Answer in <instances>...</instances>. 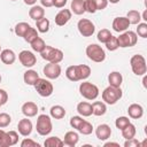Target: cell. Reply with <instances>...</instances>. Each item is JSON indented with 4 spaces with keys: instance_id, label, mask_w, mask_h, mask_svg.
Returning <instances> with one entry per match:
<instances>
[{
    "instance_id": "obj_1",
    "label": "cell",
    "mask_w": 147,
    "mask_h": 147,
    "mask_svg": "<svg viewBox=\"0 0 147 147\" xmlns=\"http://www.w3.org/2000/svg\"><path fill=\"white\" fill-rule=\"evenodd\" d=\"M91 75V68L86 64H76L70 65L65 70V76L71 82H78L87 79Z\"/></svg>"
},
{
    "instance_id": "obj_57",
    "label": "cell",
    "mask_w": 147,
    "mask_h": 147,
    "mask_svg": "<svg viewBox=\"0 0 147 147\" xmlns=\"http://www.w3.org/2000/svg\"><path fill=\"white\" fill-rule=\"evenodd\" d=\"M0 107H1V105H0Z\"/></svg>"
},
{
    "instance_id": "obj_14",
    "label": "cell",
    "mask_w": 147,
    "mask_h": 147,
    "mask_svg": "<svg viewBox=\"0 0 147 147\" xmlns=\"http://www.w3.org/2000/svg\"><path fill=\"white\" fill-rule=\"evenodd\" d=\"M111 26H113V30L116 31V32H124V31H126L129 29L130 22H129V20L126 17H123V16L115 17L114 21H113Z\"/></svg>"
},
{
    "instance_id": "obj_40",
    "label": "cell",
    "mask_w": 147,
    "mask_h": 147,
    "mask_svg": "<svg viewBox=\"0 0 147 147\" xmlns=\"http://www.w3.org/2000/svg\"><path fill=\"white\" fill-rule=\"evenodd\" d=\"M129 123H130V119H129V117H125V116L117 117L116 121H115V125L118 130H123Z\"/></svg>"
},
{
    "instance_id": "obj_12",
    "label": "cell",
    "mask_w": 147,
    "mask_h": 147,
    "mask_svg": "<svg viewBox=\"0 0 147 147\" xmlns=\"http://www.w3.org/2000/svg\"><path fill=\"white\" fill-rule=\"evenodd\" d=\"M61 71H62V69H61V65L59 63H49V62L42 69L44 75L48 79H56V78H59L60 75H61Z\"/></svg>"
},
{
    "instance_id": "obj_48",
    "label": "cell",
    "mask_w": 147,
    "mask_h": 147,
    "mask_svg": "<svg viewBox=\"0 0 147 147\" xmlns=\"http://www.w3.org/2000/svg\"><path fill=\"white\" fill-rule=\"evenodd\" d=\"M68 0H53V6L56 8H63L67 5Z\"/></svg>"
},
{
    "instance_id": "obj_52",
    "label": "cell",
    "mask_w": 147,
    "mask_h": 147,
    "mask_svg": "<svg viewBox=\"0 0 147 147\" xmlns=\"http://www.w3.org/2000/svg\"><path fill=\"white\" fill-rule=\"evenodd\" d=\"M141 20H144L145 22L147 21V11H146V10L142 13V15H141Z\"/></svg>"
},
{
    "instance_id": "obj_37",
    "label": "cell",
    "mask_w": 147,
    "mask_h": 147,
    "mask_svg": "<svg viewBox=\"0 0 147 147\" xmlns=\"http://www.w3.org/2000/svg\"><path fill=\"white\" fill-rule=\"evenodd\" d=\"M105 45H106V47H107V49L108 51H110V52H113V51H116L117 48H118V41H117V37H115V36H111L106 42H105Z\"/></svg>"
},
{
    "instance_id": "obj_9",
    "label": "cell",
    "mask_w": 147,
    "mask_h": 147,
    "mask_svg": "<svg viewBox=\"0 0 147 147\" xmlns=\"http://www.w3.org/2000/svg\"><path fill=\"white\" fill-rule=\"evenodd\" d=\"M117 41H118V47L125 48V47H132L137 44L138 41V36L136 32L133 31H124L123 33L119 34V37H117Z\"/></svg>"
},
{
    "instance_id": "obj_54",
    "label": "cell",
    "mask_w": 147,
    "mask_h": 147,
    "mask_svg": "<svg viewBox=\"0 0 147 147\" xmlns=\"http://www.w3.org/2000/svg\"><path fill=\"white\" fill-rule=\"evenodd\" d=\"M0 83H1V75H0Z\"/></svg>"
},
{
    "instance_id": "obj_26",
    "label": "cell",
    "mask_w": 147,
    "mask_h": 147,
    "mask_svg": "<svg viewBox=\"0 0 147 147\" xmlns=\"http://www.w3.org/2000/svg\"><path fill=\"white\" fill-rule=\"evenodd\" d=\"M107 111L106 103L103 101H94L92 103V114L95 116H102Z\"/></svg>"
},
{
    "instance_id": "obj_49",
    "label": "cell",
    "mask_w": 147,
    "mask_h": 147,
    "mask_svg": "<svg viewBox=\"0 0 147 147\" xmlns=\"http://www.w3.org/2000/svg\"><path fill=\"white\" fill-rule=\"evenodd\" d=\"M40 3H41L42 7H47V8H49V7L53 6V0H40Z\"/></svg>"
},
{
    "instance_id": "obj_2",
    "label": "cell",
    "mask_w": 147,
    "mask_h": 147,
    "mask_svg": "<svg viewBox=\"0 0 147 147\" xmlns=\"http://www.w3.org/2000/svg\"><path fill=\"white\" fill-rule=\"evenodd\" d=\"M122 95H123V92L121 87H114L109 85L102 92V101L107 105H115L117 101H119Z\"/></svg>"
},
{
    "instance_id": "obj_28",
    "label": "cell",
    "mask_w": 147,
    "mask_h": 147,
    "mask_svg": "<svg viewBox=\"0 0 147 147\" xmlns=\"http://www.w3.org/2000/svg\"><path fill=\"white\" fill-rule=\"evenodd\" d=\"M71 11L75 15H82L85 13V8H84V0H72L71 1V7H70Z\"/></svg>"
},
{
    "instance_id": "obj_4",
    "label": "cell",
    "mask_w": 147,
    "mask_h": 147,
    "mask_svg": "<svg viewBox=\"0 0 147 147\" xmlns=\"http://www.w3.org/2000/svg\"><path fill=\"white\" fill-rule=\"evenodd\" d=\"M86 55L91 61L96 62V63H101L106 59L105 49L101 46H99L98 44H90L86 47Z\"/></svg>"
},
{
    "instance_id": "obj_23",
    "label": "cell",
    "mask_w": 147,
    "mask_h": 147,
    "mask_svg": "<svg viewBox=\"0 0 147 147\" xmlns=\"http://www.w3.org/2000/svg\"><path fill=\"white\" fill-rule=\"evenodd\" d=\"M29 16L30 18L34 20V21H38L42 17H45V9L42 6H32L29 10Z\"/></svg>"
},
{
    "instance_id": "obj_25",
    "label": "cell",
    "mask_w": 147,
    "mask_h": 147,
    "mask_svg": "<svg viewBox=\"0 0 147 147\" xmlns=\"http://www.w3.org/2000/svg\"><path fill=\"white\" fill-rule=\"evenodd\" d=\"M39 78V75L36 70H32V69H29L24 72L23 75V80L26 85H34V83L37 82V79Z\"/></svg>"
},
{
    "instance_id": "obj_34",
    "label": "cell",
    "mask_w": 147,
    "mask_h": 147,
    "mask_svg": "<svg viewBox=\"0 0 147 147\" xmlns=\"http://www.w3.org/2000/svg\"><path fill=\"white\" fill-rule=\"evenodd\" d=\"M45 147H62L63 140H61L59 137H49L44 142Z\"/></svg>"
},
{
    "instance_id": "obj_16",
    "label": "cell",
    "mask_w": 147,
    "mask_h": 147,
    "mask_svg": "<svg viewBox=\"0 0 147 147\" xmlns=\"http://www.w3.org/2000/svg\"><path fill=\"white\" fill-rule=\"evenodd\" d=\"M71 18V10L69 9H61L56 15H55V24L59 26L65 25Z\"/></svg>"
},
{
    "instance_id": "obj_32",
    "label": "cell",
    "mask_w": 147,
    "mask_h": 147,
    "mask_svg": "<svg viewBox=\"0 0 147 147\" xmlns=\"http://www.w3.org/2000/svg\"><path fill=\"white\" fill-rule=\"evenodd\" d=\"M30 45H31V48H32L34 52H38V53H41V52L45 49V47H46V42H45L44 39L40 38L39 36H38L32 42H30Z\"/></svg>"
},
{
    "instance_id": "obj_53",
    "label": "cell",
    "mask_w": 147,
    "mask_h": 147,
    "mask_svg": "<svg viewBox=\"0 0 147 147\" xmlns=\"http://www.w3.org/2000/svg\"><path fill=\"white\" fill-rule=\"evenodd\" d=\"M121 0H108V2H110V3H117V2H119Z\"/></svg>"
},
{
    "instance_id": "obj_5",
    "label": "cell",
    "mask_w": 147,
    "mask_h": 147,
    "mask_svg": "<svg viewBox=\"0 0 147 147\" xmlns=\"http://www.w3.org/2000/svg\"><path fill=\"white\" fill-rule=\"evenodd\" d=\"M36 130L40 136H48L52 130H53V125H52V119L51 116L46 115V114H41L38 116L37 118V124H36Z\"/></svg>"
},
{
    "instance_id": "obj_42",
    "label": "cell",
    "mask_w": 147,
    "mask_h": 147,
    "mask_svg": "<svg viewBox=\"0 0 147 147\" xmlns=\"http://www.w3.org/2000/svg\"><path fill=\"white\" fill-rule=\"evenodd\" d=\"M84 8H85V11L90 14H94L96 11V6L93 0H84Z\"/></svg>"
},
{
    "instance_id": "obj_27",
    "label": "cell",
    "mask_w": 147,
    "mask_h": 147,
    "mask_svg": "<svg viewBox=\"0 0 147 147\" xmlns=\"http://www.w3.org/2000/svg\"><path fill=\"white\" fill-rule=\"evenodd\" d=\"M49 115H51V117H53L55 119H61L65 116V109L60 105H55L51 108Z\"/></svg>"
},
{
    "instance_id": "obj_19",
    "label": "cell",
    "mask_w": 147,
    "mask_h": 147,
    "mask_svg": "<svg viewBox=\"0 0 147 147\" xmlns=\"http://www.w3.org/2000/svg\"><path fill=\"white\" fill-rule=\"evenodd\" d=\"M0 60L2 63L7 64V65H10L15 62L16 60V54L14 53V51L9 49V48H6V49H2L0 52Z\"/></svg>"
},
{
    "instance_id": "obj_38",
    "label": "cell",
    "mask_w": 147,
    "mask_h": 147,
    "mask_svg": "<svg viewBox=\"0 0 147 147\" xmlns=\"http://www.w3.org/2000/svg\"><path fill=\"white\" fill-rule=\"evenodd\" d=\"M113 34L110 33V31L108 30V29H101L99 32H98V40L100 41V42H106L110 37H111Z\"/></svg>"
},
{
    "instance_id": "obj_50",
    "label": "cell",
    "mask_w": 147,
    "mask_h": 147,
    "mask_svg": "<svg viewBox=\"0 0 147 147\" xmlns=\"http://www.w3.org/2000/svg\"><path fill=\"white\" fill-rule=\"evenodd\" d=\"M103 146H105V147H108V146H116V147H119V144H118V142H106Z\"/></svg>"
},
{
    "instance_id": "obj_10",
    "label": "cell",
    "mask_w": 147,
    "mask_h": 147,
    "mask_svg": "<svg viewBox=\"0 0 147 147\" xmlns=\"http://www.w3.org/2000/svg\"><path fill=\"white\" fill-rule=\"evenodd\" d=\"M18 141V133L16 131L6 132L0 130V147H10L16 145Z\"/></svg>"
},
{
    "instance_id": "obj_39",
    "label": "cell",
    "mask_w": 147,
    "mask_h": 147,
    "mask_svg": "<svg viewBox=\"0 0 147 147\" xmlns=\"http://www.w3.org/2000/svg\"><path fill=\"white\" fill-rule=\"evenodd\" d=\"M11 122V117L7 113H0V129L7 127Z\"/></svg>"
},
{
    "instance_id": "obj_8",
    "label": "cell",
    "mask_w": 147,
    "mask_h": 147,
    "mask_svg": "<svg viewBox=\"0 0 147 147\" xmlns=\"http://www.w3.org/2000/svg\"><path fill=\"white\" fill-rule=\"evenodd\" d=\"M33 86H34L37 93L40 96H44V98L51 96L53 94V91H54L53 84L49 80L45 79V78H38Z\"/></svg>"
},
{
    "instance_id": "obj_35",
    "label": "cell",
    "mask_w": 147,
    "mask_h": 147,
    "mask_svg": "<svg viewBox=\"0 0 147 147\" xmlns=\"http://www.w3.org/2000/svg\"><path fill=\"white\" fill-rule=\"evenodd\" d=\"M77 131H78L79 133L84 134V136H88V134H91V133L93 132V125H92L90 122H87V121L84 119Z\"/></svg>"
},
{
    "instance_id": "obj_11",
    "label": "cell",
    "mask_w": 147,
    "mask_h": 147,
    "mask_svg": "<svg viewBox=\"0 0 147 147\" xmlns=\"http://www.w3.org/2000/svg\"><path fill=\"white\" fill-rule=\"evenodd\" d=\"M77 28L79 33L83 37H92L94 31H95V26L92 23V21L87 20V18H82L78 21L77 23Z\"/></svg>"
},
{
    "instance_id": "obj_6",
    "label": "cell",
    "mask_w": 147,
    "mask_h": 147,
    "mask_svg": "<svg viewBox=\"0 0 147 147\" xmlns=\"http://www.w3.org/2000/svg\"><path fill=\"white\" fill-rule=\"evenodd\" d=\"M130 65L136 76H144L147 71L146 60L140 54H136L130 59Z\"/></svg>"
},
{
    "instance_id": "obj_20",
    "label": "cell",
    "mask_w": 147,
    "mask_h": 147,
    "mask_svg": "<svg viewBox=\"0 0 147 147\" xmlns=\"http://www.w3.org/2000/svg\"><path fill=\"white\" fill-rule=\"evenodd\" d=\"M127 114H129V116H130L131 118H133V119H139V118H141L142 115H144V108H142V106L139 105V103H132V105H130L129 108H127Z\"/></svg>"
},
{
    "instance_id": "obj_33",
    "label": "cell",
    "mask_w": 147,
    "mask_h": 147,
    "mask_svg": "<svg viewBox=\"0 0 147 147\" xmlns=\"http://www.w3.org/2000/svg\"><path fill=\"white\" fill-rule=\"evenodd\" d=\"M36 26H37V31L41 32V33H46L49 30V21L45 17L36 21Z\"/></svg>"
},
{
    "instance_id": "obj_45",
    "label": "cell",
    "mask_w": 147,
    "mask_h": 147,
    "mask_svg": "<svg viewBox=\"0 0 147 147\" xmlns=\"http://www.w3.org/2000/svg\"><path fill=\"white\" fill-rule=\"evenodd\" d=\"M139 146H141V144H140L139 140L136 139V138L127 139V140L124 142V147H139Z\"/></svg>"
},
{
    "instance_id": "obj_56",
    "label": "cell",
    "mask_w": 147,
    "mask_h": 147,
    "mask_svg": "<svg viewBox=\"0 0 147 147\" xmlns=\"http://www.w3.org/2000/svg\"><path fill=\"white\" fill-rule=\"evenodd\" d=\"M10 1H16V0H10Z\"/></svg>"
},
{
    "instance_id": "obj_30",
    "label": "cell",
    "mask_w": 147,
    "mask_h": 147,
    "mask_svg": "<svg viewBox=\"0 0 147 147\" xmlns=\"http://www.w3.org/2000/svg\"><path fill=\"white\" fill-rule=\"evenodd\" d=\"M31 28V25L26 22H20L15 25L14 28V31H15V34L18 36V37H24V34L26 33V31Z\"/></svg>"
},
{
    "instance_id": "obj_41",
    "label": "cell",
    "mask_w": 147,
    "mask_h": 147,
    "mask_svg": "<svg viewBox=\"0 0 147 147\" xmlns=\"http://www.w3.org/2000/svg\"><path fill=\"white\" fill-rule=\"evenodd\" d=\"M137 25H138V28H137V36H139L141 38H147V23L144 22V23H139Z\"/></svg>"
},
{
    "instance_id": "obj_13",
    "label": "cell",
    "mask_w": 147,
    "mask_h": 147,
    "mask_svg": "<svg viewBox=\"0 0 147 147\" xmlns=\"http://www.w3.org/2000/svg\"><path fill=\"white\" fill-rule=\"evenodd\" d=\"M18 60H20L21 64L24 65L25 68H31L37 63L36 55L30 51H22L18 54Z\"/></svg>"
},
{
    "instance_id": "obj_36",
    "label": "cell",
    "mask_w": 147,
    "mask_h": 147,
    "mask_svg": "<svg viewBox=\"0 0 147 147\" xmlns=\"http://www.w3.org/2000/svg\"><path fill=\"white\" fill-rule=\"evenodd\" d=\"M37 37H38V31H37L34 28H32V26H31V28L26 31V33L24 34V37H23V38H24V40H25L26 42H29V44H30V42H32Z\"/></svg>"
},
{
    "instance_id": "obj_44",
    "label": "cell",
    "mask_w": 147,
    "mask_h": 147,
    "mask_svg": "<svg viewBox=\"0 0 147 147\" xmlns=\"http://www.w3.org/2000/svg\"><path fill=\"white\" fill-rule=\"evenodd\" d=\"M21 147H40V145L37 141H33L32 139L25 138L23 139V141L21 142Z\"/></svg>"
},
{
    "instance_id": "obj_29",
    "label": "cell",
    "mask_w": 147,
    "mask_h": 147,
    "mask_svg": "<svg viewBox=\"0 0 147 147\" xmlns=\"http://www.w3.org/2000/svg\"><path fill=\"white\" fill-rule=\"evenodd\" d=\"M122 131V136H123V138L125 139V140H127V139H132V138H134V136H136V133H137V130H136V126L130 122L123 130H121Z\"/></svg>"
},
{
    "instance_id": "obj_18",
    "label": "cell",
    "mask_w": 147,
    "mask_h": 147,
    "mask_svg": "<svg viewBox=\"0 0 147 147\" xmlns=\"http://www.w3.org/2000/svg\"><path fill=\"white\" fill-rule=\"evenodd\" d=\"M21 110L25 117H34L38 114V106L32 101H28L22 105Z\"/></svg>"
},
{
    "instance_id": "obj_15",
    "label": "cell",
    "mask_w": 147,
    "mask_h": 147,
    "mask_svg": "<svg viewBox=\"0 0 147 147\" xmlns=\"http://www.w3.org/2000/svg\"><path fill=\"white\" fill-rule=\"evenodd\" d=\"M17 129H18V133L23 137H28L31 134L32 132V129H33V125H32V122L30 119H28V117L21 119L17 124Z\"/></svg>"
},
{
    "instance_id": "obj_47",
    "label": "cell",
    "mask_w": 147,
    "mask_h": 147,
    "mask_svg": "<svg viewBox=\"0 0 147 147\" xmlns=\"http://www.w3.org/2000/svg\"><path fill=\"white\" fill-rule=\"evenodd\" d=\"M7 101H8V94H7V92L5 90L0 88V105L2 106L5 103H7Z\"/></svg>"
},
{
    "instance_id": "obj_51",
    "label": "cell",
    "mask_w": 147,
    "mask_h": 147,
    "mask_svg": "<svg viewBox=\"0 0 147 147\" xmlns=\"http://www.w3.org/2000/svg\"><path fill=\"white\" fill-rule=\"evenodd\" d=\"M36 2H37V0H24V3L29 5V6H33Z\"/></svg>"
},
{
    "instance_id": "obj_43",
    "label": "cell",
    "mask_w": 147,
    "mask_h": 147,
    "mask_svg": "<svg viewBox=\"0 0 147 147\" xmlns=\"http://www.w3.org/2000/svg\"><path fill=\"white\" fill-rule=\"evenodd\" d=\"M83 117H80V116H72L71 118H70V126L72 127V129H76V130H78V127L80 126V124L83 123Z\"/></svg>"
},
{
    "instance_id": "obj_17",
    "label": "cell",
    "mask_w": 147,
    "mask_h": 147,
    "mask_svg": "<svg viewBox=\"0 0 147 147\" xmlns=\"http://www.w3.org/2000/svg\"><path fill=\"white\" fill-rule=\"evenodd\" d=\"M95 136L101 141L107 140L111 136V129H110V126L108 124H100V125H98L96 129H95Z\"/></svg>"
},
{
    "instance_id": "obj_22",
    "label": "cell",
    "mask_w": 147,
    "mask_h": 147,
    "mask_svg": "<svg viewBox=\"0 0 147 147\" xmlns=\"http://www.w3.org/2000/svg\"><path fill=\"white\" fill-rule=\"evenodd\" d=\"M108 82H109V85L110 86H114V87H121L122 83H123V76L121 72L118 71H111L109 75H108Z\"/></svg>"
},
{
    "instance_id": "obj_46",
    "label": "cell",
    "mask_w": 147,
    "mask_h": 147,
    "mask_svg": "<svg viewBox=\"0 0 147 147\" xmlns=\"http://www.w3.org/2000/svg\"><path fill=\"white\" fill-rule=\"evenodd\" d=\"M95 6H96V10H102L108 6V0H93Z\"/></svg>"
},
{
    "instance_id": "obj_3",
    "label": "cell",
    "mask_w": 147,
    "mask_h": 147,
    "mask_svg": "<svg viewBox=\"0 0 147 147\" xmlns=\"http://www.w3.org/2000/svg\"><path fill=\"white\" fill-rule=\"evenodd\" d=\"M41 57L44 60H46L47 62L49 63H60L62 60H63V52L59 48H54L52 46H48L46 45L45 49L40 53Z\"/></svg>"
},
{
    "instance_id": "obj_21",
    "label": "cell",
    "mask_w": 147,
    "mask_h": 147,
    "mask_svg": "<svg viewBox=\"0 0 147 147\" xmlns=\"http://www.w3.org/2000/svg\"><path fill=\"white\" fill-rule=\"evenodd\" d=\"M79 141V136L77 132L75 131H68L64 134V140H63V146H68V147H74L77 145V142Z\"/></svg>"
},
{
    "instance_id": "obj_24",
    "label": "cell",
    "mask_w": 147,
    "mask_h": 147,
    "mask_svg": "<svg viewBox=\"0 0 147 147\" xmlns=\"http://www.w3.org/2000/svg\"><path fill=\"white\" fill-rule=\"evenodd\" d=\"M77 111L80 116L88 117L92 115V105L86 102V101H82L77 105Z\"/></svg>"
},
{
    "instance_id": "obj_55",
    "label": "cell",
    "mask_w": 147,
    "mask_h": 147,
    "mask_svg": "<svg viewBox=\"0 0 147 147\" xmlns=\"http://www.w3.org/2000/svg\"><path fill=\"white\" fill-rule=\"evenodd\" d=\"M0 52H1V45H0Z\"/></svg>"
},
{
    "instance_id": "obj_7",
    "label": "cell",
    "mask_w": 147,
    "mask_h": 147,
    "mask_svg": "<svg viewBox=\"0 0 147 147\" xmlns=\"http://www.w3.org/2000/svg\"><path fill=\"white\" fill-rule=\"evenodd\" d=\"M79 93L87 100H95L99 96V87L90 82H83L79 85Z\"/></svg>"
},
{
    "instance_id": "obj_31",
    "label": "cell",
    "mask_w": 147,
    "mask_h": 147,
    "mask_svg": "<svg viewBox=\"0 0 147 147\" xmlns=\"http://www.w3.org/2000/svg\"><path fill=\"white\" fill-rule=\"evenodd\" d=\"M126 18L129 20L130 24H134V25H137V24H139L140 21H141V15H140V13H139L138 10L132 9V10H129V11H127Z\"/></svg>"
}]
</instances>
